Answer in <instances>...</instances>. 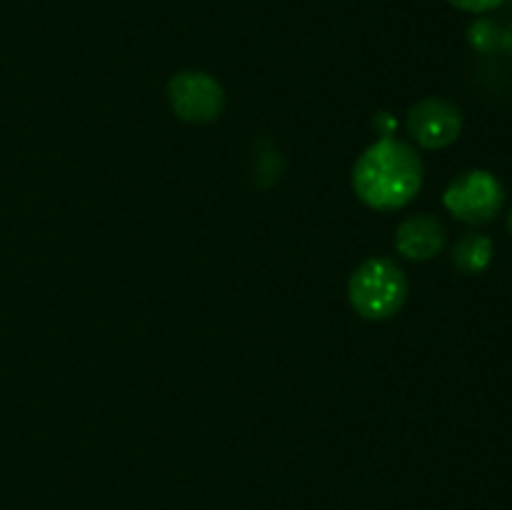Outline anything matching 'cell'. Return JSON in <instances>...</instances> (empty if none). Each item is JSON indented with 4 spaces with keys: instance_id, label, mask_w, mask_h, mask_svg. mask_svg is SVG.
<instances>
[{
    "instance_id": "obj_1",
    "label": "cell",
    "mask_w": 512,
    "mask_h": 510,
    "mask_svg": "<svg viewBox=\"0 0 512 510\" xmlns=\"http://www.w3.org/2000/svg\"><path fill=\"white\" fill-rule=\"evenodd\" d=\"M353 188L373 210L405 208L423 188V163L408 143L388 135L358 158Z\"/></svg>"
},
{
    "instance_id": "obj_2",
    "label": "cell",
    "mask_w": 512,
    "mask_h": 510,
    "mask_svg": "<svg viewBox=\"0 0 512 510\" xmlns=\"http://www.w3.org/2000/svg\"><path fill=\"white\" fill-rule=\"evenodd\" d=\"M348 298L365 320H388L405 305L408 278L390 258H370L350 275Z\"/></svg>"
},
{
    "instance_id": "obj_3",
    "label": "cell",
    "mask_w": 512,
    "mask_h": 510,
    "mask_svg": "<svg viewBox=\"0 0 512 510\" xmlns=\"http://www.w3.org/2000/svg\"><path fill=\"white\" fill-rule=\"evenodd\" d=\"M443 203L463 223L483 225L503 208L505 188L488 170H468L448 185Z\"/></svg>"
},
{
    "instance_id": "obj_4",
    "label": "cell",
    "mask_w": 512,
    "mask_h": 510,
    "mask_svg": "<svg viewBox=\"0 0 512 510\" xmlns=\"http://www.w3.org/2000/svg\"><path fill=\"white\" fill-rule=\"evenodd\" d=\"M170 108L188 123H213L225 108V90L203 70H180L168 83Z\"/></svg>"
},
{
    "instance_id": "obj_5",
    "label": "cell",
    "mask_w": 512,
    "mask_h": 510,
    "mask_svg": "<svg viewBox=\"0 0 512 510\" xmlns=\"http://www.w3.org/2000/svg\"><path fill=\"white\" fill-rule=\"evenodd\" d=\"M463 130V113L445 98H425L408 113V133L418 145L440 150L453 145Z\"/></svg>"
},
{
    "instance_id": "obj_6",
    "label": "cell",
    "mask_w": 512,
    "mask_h": 510,
    "mask_svg": "<svg viewBox=\"0 0 512 510\" xmlns=\"http://www.w3.org/2000/svg\"><path fill=\"white\" fill-rule=\"evenodd\" d=\"M445 235V225L435 215H410L395 230V250L403 258L430 260L445 248Z\"/></svg>"
},
{
    "instance_id": "obj_7",
    "label": "cell",
    "mask_w": 512,
    "mask_h": 510,
    "mask_svg": "<svg viewBox=\"0 0 512 510\" xmlns=\"http://www.w3.org/2000/svg\"><path fill=\"white\" fill-rule=\"evenodd\" d=\"M493 260V240L483 233H465L453 248V263L460 273L478 275Z\"/></svg>"
},
{
    "instance_id": "obj_8",
    "label": "cell",
    "mask_w": 512,
    "mask_h": 510,
    "mask_svg": "<svg viewBox=\"0 0 512 510\" xmlns=\"http://www.w3.org/2000/svg\"><path fill=\"white\" fill-rule=\"evenodd\" d=\"M468 40L480 53H493V50H498L503 45V28L495 20L478 18L468 28Z\"/></svg>"
},
{
    "instance_id": "obj_9",
    "label": "cell",
    "mask_w": 512,
    "mask_h": 510,
    "mask_svg": "<svg viewBox=\"0 0 512 510\" xmlns=\"http://www.w3.org/2000/svg\"><path fill=\"white\" fill-rule=\"evenodd\" d=\"M450 5H455L458 10H465V13H490V10L500 8L505 0H448Z\"/></svg>"
},
{
    "instance_id": "obj_10",
    "label": "cell",
    "mask_w": 512,
    "mask_h": 510,
    "mask_svg": "<svg viewBox=\"0 0 512 510\" xmlns=\"http://www.w3.org/2000/svg\"><path fill=\"white\" fill-rule=\"evenodd\" d=\"M375 128L383 133V138H388V135L398 128V123H395L388 113H380V115H375Z\"/></svg>"
},
{
    "instance_id": "obj_11",
    "label": "cell",
    "mask_w": 512,
    "mask_h": 510,
    "mask_svg": "<svg viewBox=\"0 0 512 510\" xmlns=\"http://www.w3.org/2000/svg\"><path fill=\"white\" fill-rule=\"evenodd\" d=\"M508 228H510V233H512V210H510V215H508Z\"/></svg>"
}]
</instances>
